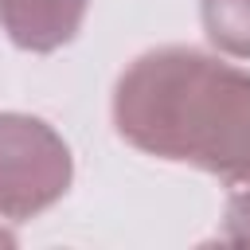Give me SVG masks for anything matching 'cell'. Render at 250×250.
Segmentation results:
<instances>
[{"label":"cell","instance_id":"obj_1","mask_svg":"<svg viewBox=\"0 0 250 250\" xmlns=\"http://www.w3.org/2000/svg\"><path fill=\"white\" fill-rule=\"evenodd\" d=\"M117 133L160 160L250 180V70L199 47H156L113 86Z\"/></svg>","mask_w":250,"mask_h":250},{"label":"cell","instance_id":"obj_5","mask_svg":"<svg viewBox=\"0 0 250 250\" xmlns=\"http://www.w3.org/2000/svg\"><path fill=\"white\" fill-rule=\"evenodd\" d=\"M223 242L250 246V180L227 199V219H223Z\"/></svg>","mask_w":250,"mask_h":250},{"label":"cell","instance_id":"obj_2","mask_svg":"<svg viewBox=\"0 0 250 250\" xmlns=\"http://www.w3.org/2000/svg\"><path fill=\"white\" fill-rule=\"evenodd\" d=\"M66 141L31 113H0V215L35 219L70 188Z\"/></svg>","mask_w":250,"mask_h":250},{"label":"cell","instance_id":"obj_4","mask_svg":"<svg viewBox=\"0 0 250 250\" xmlns=\"http://www.w3.org/2000/svg\"><path fill=\"white\" fill-rule=\"evenodd\" d=\"M199 16L211 47L250 59V0H199Z\"/></svg>","mask_w":250,"mask_h":250},{"label":"cell","instance_id":"obj_6","mask_svg":"<svg viewBox=\"0 0 250 250\" xmlns=\"http://www.w3.org/2000/svg\"><path fill=\"white\" fill-rule=\"evenodd\" d=\"M0 246H12V234L8 230H0Z\"/></svg>","mask_w":250,"mask_h":250},{"label":"cell","instance_id":"obj_3","mask_svg":"<svg viewBox=\"0 0 250 250\" xmlns=\"http://www.w3.org/2000/svg\"><path fill=\"white\" fill-rule=\"evenodd\" d=\"M86 8L90 0H0V27L16 47L47 55L78 35Z\"/></svg>","mask_w":250,"mask_h":250}]
</instances>
